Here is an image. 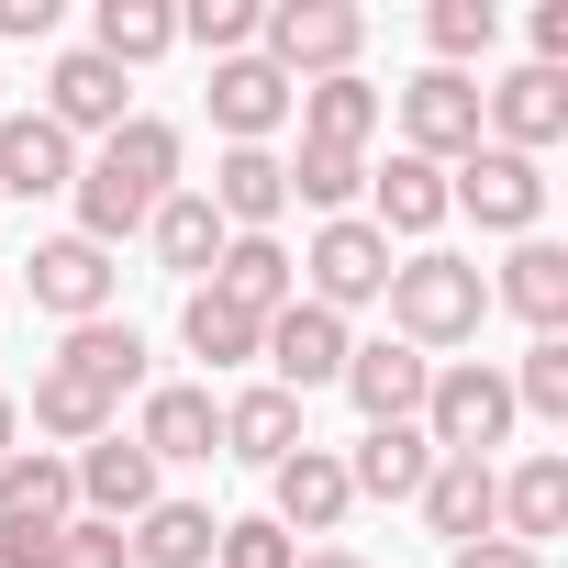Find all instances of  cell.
Here are the masks:
<instances>
[{
	"mask_svg": "<svg viewBox=\"0 0 568 568\" xmlns=\"http://www.w3.org/2000/svg\"><path fill=\"white\" fill-rule=\"evenodd\" d=\"M57 568H134V546H123V524H90V513H68V535H57Z\"/></svg>",
	"mask_w": 568,
	"mask_h": 568,
	"instance_id": "obj_39",
	"label": "cell"
},
{
	"mask_svg": "<svg viewBox=\"0 0 568 568\" xmlns=\"http://www.w3.org/2000/svg\"><path fill=\"white\" fill-rule=\"evenodd\" d=\"M346 513H357V490H346V457L335 446H291V457L267 468V524L291 535V546L302 535H335Z\"/></svg>",
	"mask_w": 568,
	"mask_h": 568,
	"instance_id": "obj_13",
	"label": "cell"
},
{
	"mask_svg": "<svg viewBox=\"0 0 568 568\" xmlns=\"http://www.w3.org/2000/svg\"><path fill=\"white\" fill-rule=\"evenodd\" d=\"M291 267H302V302H324V313L346 324V313H368V302L390 291V234H379L368 212H335V223H313V245H302Z\"/></svg>",
	"mask_w": 568,
	"mask_h": 568,
	"instance_id": "obj_5",
	"label": "cell"
},
{
	"mask_svg": "<svg viewBox=\"0 0 568 568\" xmlns=\"http://www.w3.org/2000/svg\"><path fill=\"white\" fill-rule=\"evenodd\" d=\"M12 446H23V402H12V390H0V457H12Z\"/></svg>",
	"mask_w": 568,
	"mask_h": 568,
	"instance_id": "obj_44",
	"label": "cell"
},
{
	"mask_svg": "<svg viewBox=\"0 0 568 568\" xmlns=\"http://www.w3.org/2000/svg\"><path fill=\"white\" fill-rule=\"evenodd\" d=\"M302 568H368L357 546H302Z\"/></svg>",
	"mask_w": 568,
	"mask_h": 568,
	"instance_id": "obj_43",
	"label": "cell"
},
{
	"mask_svg": "<svg viewBox=\"0 0 568 568\" xmlns=\"http://www.w3.org/2000/svg\"><path fill=\"white\" fill-rule=\"evenodd\" d=\"M291 112H302V145H346V156H368L390 90H368V79H313V90H291Z\"/></svg>",
	"mask_w": 568,
	"mask_h": 568,
	"instance_id": "obj_29",
	"label": "cell"
},
{
	"mask_svg": "<svg viewBox=\"0 0 568 568\" xmlns=\"http://www.w3.org/2000/svg\"><path fill=\"white\" fill-rule=\"evenodd\" d=\"M379 313H390V335H402L413 357H457V346H479V324H490V278H479V256L413 245V256H390Z\"/></svg>",
	"mask_w": 568,
	"mask_h": 568,
	"instance_id": "obj_2",
	"label": "cell"
},
{
	"mask_svg": "<svg viewBox=\"0 0 568 568\" xmlns=\"http://www.w3.org/2000/svg\"><path fill=\"white\" fill-rule=\"evenodd\" d=\"M23 424H34V435H45L57 457H79V446H101V435H112L123 413H112V402H101L90 379H68V368H34V402H23Z\"/></svg>",
	"mask_w": 568,
	"mask_h": 568,
	"instance_id": "obj_30",
	"label": "cell"
},
{
	"mask_svg": "<svg viewBox=\"0 0 568 568\" xmlns=\"http://www.w3.org/2000/svg\"><path fill=\"white\" fill-rule=\"evenodd\" d=\"M524 68H568V0H535V57Z\"/></svg>",
	"mask_w": 568,
	"mask_h": 568,
	"instance_id": "obj_42",
	"label": "cell"
},
{
	"mask_svg": "<svg viewBox=\"0 0 568 568\" xmlns=\"http://www.w3.org/2000/svg\"><path fill=\"white\" fill-rule=\"evenodd\" d=\"M490 302H501V313H524L535 335H568V245L524 234V245L501 256V278H490Z\"/></svg>",
	"mask_w": 568,
	"mask_h": 568,
	"instance_id": "obj_24",
	"label": "cell"
},
{
	"mask_svg": "<svg viewBox=\"0 0 568 568\" xmlns=\"http://www.w3.org/2000/svg\"><path fill=\"white\" fill-rule=\"evenodd\" d=\"M145 245H156V267L168 278H190V291H201V278H212V256H223V212L179 179L168 201H156V223H145Z\"/></svg>",
	"mask_w": 568,
	"mask_h": 568,
	"instance_id": "obj_28",
	"label": "cell"
},
{
	"mask_svg": "<svg viewBox=\"0 0 568 568\" xmlns=\"http://www.w3.org/2000/svg\"><path fill=\"white\" fill-rule=\"evenodd\" d=\"M201 291H223L234 313H291L302 302V267H291V245H278V234H223V256H212V278H201Z\"/></svg>",
	"mask_w": 568,
	"mask_h": 568,
	"instance_id": "obj_16",
	"label": "cell"
},
{
	"mask_svg": "<svg viewBox=\"0 0 568 568\" xmlns=\"http://www.w3.org/2000/svg\"><path fill=\"white\" fill-rule=\"evenodd\" d=\"M0 291H12V267H0Z\"/></svg>",
	"mask_w": 568,
	"mask_h": 568,
	"instance_id": "obj_45",
	"label": "cell"
},
{
	"mask_svg": "<svg viewBox=\"0 0 568 568\" xmlns=\"http://www.w3.org/2000/svg\"><path fill=\"white\" fill-rule=\"evenodd\" d=\"M424 468H435L424 424H368V435L346 446V490H357V501H413V490H424Z\"/></svg>",
	"mask_w": 568,
	"mask_h": 568,
	"instance_id": "obj_26",
	"label": "cell"
},
{
	"mask_svg": "<svg viewBox=\"0 0 568 568\" xmlns=\"http://www.w3.org/2000/svg\"><path fill=\"white\" fill-rule=\"evenodd\" d=\"M23 291H34V313H57V324H101V313L123 302V267H112V245H90V234H45V245L23 256Z\"/></svg>",
	"mask_w": 568,
	"mask_h": 568,
	"instance_id": "obj_9",
	"label": "cell"
},
{
	"mask_svg": "<svg viewBox=\"0 0 568 568\" xmlns=\"http://www.w3.org/2000/svg\"><path fill=\"white\" fill-rule=\"evenodd\" d=\"M346 324L324 313V302H291V313H267V335H256V368H267V390H291V402H313V390H335L346 379Z\"/></svg>",
	"mask_w": 568,
	"mask_h": 568,
	"instance_id": "obj_10",
	"label": "cell"
},
{
	"mask_svg": "<svg viewBox=\"0 0 568 568\" xmlns=\"http://www.w3.org/2000/svg\"><path fill=\"white\" fill-rule=\"evenodd\" d=\"M79 490H68V457L57 446H12L0 457V524H68Z\"/></svg>",
	"mask_w": 568,
	"mask_h": 568,
	"instance_id": "obj_32",
	"label": "cell"
},
{
	"mask_svg": "<svg viewBox=\"0 0 568 568\" xmlns=\"http://www.w3.org/2000/svg\"><path fill=\"white\" fill-rule=\"evenodd\" d=\"M256 335H267V324L234 313L223 291H190V302H179V346H190L201 368H256Z\"/></svg>",
	"mask_w": 568,
	"mask_h": 568,
	"instance_id": "obj_33",
	"label": "cell"
},
{
	"mask_svg": "<svg viewBox=\"0 0 568 568\" xmlns=\"http://www.w3.org/2000/svg\"><path fill=\"white\" fill-rule=\"evenodd\" d=\"M501 379H513V413L568 424V335H535V346H524V368H501Z\"/></svg>",
	"mask_w": 568,
	"mask_h": 568,
	"instance_id": "obj_37",
	"label": "cell"
},
{
	"mask_svg": "<svg viewBox=\"0 0 568 568\" xmlns=\"http://www.w3.org/2000/svg\"><path fill=\"white\" fill-rule=\"evenodd\" d=\"M479 145L546 168V145H568V68H501L479 90Z\"/></svg>",
	"mask_w": 568,
	"mask_h": 568,
	"instance_id": "obj_7",
	"label": "cell"
},
{
	"mask_svg": "<svg viewBox=\"0 0 568 568\" xmlns=\"http://www.w3.org/2000/svg\"><path fill=\"white\" fill-rule=\"evenodd\" d=\"M390 101H402V156H424V168L479 156V79H457V68H413Z\"/></svg>",
	"mask_w": 568,
	"mask_h": 568,
	"instance_id": "obj_8",
	"label": "cell"
},
{
	"mask_svg": "<svg viewBox=\"0 0 568 568\" xmlns=\"http://www.w3.org/2000/svg\"><path fill=\"white\" fill-rule=\"evenodd\" d=\"M256 23H267V0H179V45H201L212 68L256 57Z\"/></svg>",
	"mask_w": 568,
	"mask_h": 568,
	"instance_id": "obj_35",
	"label": "cell"
},
{
	"mask_svg": "<svg viewBox=\"0 0 568 568\" xmlns=\"http://www.w3.org/2000/svg\"><path fill=\"white\" fill-rule=\"evenodd\" d=\"M179 156H190V145H179V123H156V112H134L123 134H101V145L79 156V190H68V201H79V234H90V245L145 234L156 201L179 190Z\"/></svg>",
	"mask_w": 568,
	"mask_h": 568,
	"instance_id": "obj_1",
	"label": "cell"
},
{
	"mask_svg": "<svg viewBox=\"0 0 568 568\" xmlns=\"http://www.w3.org/2000/svg\"><path fill=\"white\" fill-rule=\"evenodd\" d=\"M57 34V0H0V45H45Z\"/></svg>",
	"mask_w": 568,
	"mask_h": 568,
	"instance_id": "obj_41",
	"label": "cell"
},
{
	"mask_svg": "<svg viewBox=\"0 0 568 568\" xmlns=\"http://www.w3.org/2000/svg\"><path fill=\"white\" fill-rule=\"evenodd\" d=\"M201 201L223 212V234H278V212H291V168H278V145H223V168H212Z\"/></svg>",
	"mask_w": 568,
	"mask_h": 568,
	"instance_id": "obj_18",
	"label": "cell"
},
{
	"mask_svg": "<svg viewBox=\"0 0 568 568\" xmlns=\"http://www.w3.org/2000/svg\"><path fill=\"white\" fill-rule=\"evenodd\" d=\"M256 57L291 79V90H313V79H357V57H368V12H357V0H267Z\"/></svg>",
	"mask_w": 568,
	"mask_h": 568,
	"instance_id": "obj_4",
	"label": "cell"
},
{
	"mask_svg": "<svg viewBox=\"0 0 568 568\" xmlns=\"http://www.w3.org/2000/svg\"><path fill=\"white\" fill-rule=\"evenodd\" d=\"M278 168H291V201H313L324 223L368 201V156H346V145H302V156H278Z\"/></svg>",
	"mask_w": 568,
	"mask_h": 568,
	"instance_id": "obj_34",
	"label": "cell"
},
{
	"mask_svg": "<svg viewBox=\"0 0 568 568\" xmlns=\"http://www.w3.org/2000/svg\"><path fill=\"white\" fill-rule=\"evenodd\" d=\"M68 490H79V513H90V524H134V513L156 501V457L112 424L101 446H79V457H68Z\"/></svg>",
	"mask_w": 568,
	"mask_h": 568,
	"instance_id": "obj_15",
	"label": "cell"
},
{
	"mask_svg": "<svg viewBox=\"0 0 568 568\" xmlns=\"http://www.w3.org/2000/svg\"><path fill=\"white\" fill-rule=\"evenodd\" d=\"M168 45H179V0H101V12H90V57H112L123 79L156 68Z\"/></svg>",
	"mask_w": 568,
	"mask_h": 568,
	"instance_id": "obj_31",
	"label": "cell"
},
{
	"mask_svg": "<svg viewBox=\"0 0 568 568\" xmlns=\"http://www.w3.org/2000/svg\"><path fill=\"white\" fill-rule=\"evenodd\" d=\"M368 223H379L390 245H424V234L446 223V168H424V156L368 168Z\"/></svg>",
	"mask_w": 568,
	"mask_h": 568,
	"instance_id": "obj_25",
	"label": "cell"
},
{
	"mask_svg": "<svg viewBox=\"0 0 568 568\" xmlns=\"http://www.w3.org/2000/svg\"><path fill=\"white\" fill-rule=\"evenodd\" d=\"M424 45H435V68H479L490 45H501V12H490V0H435V12H424Z\"/></svg>",
	"mask_w": 568,
	"mask_h": 568,
	"instance_id": "obj_36",
	"label": "cell"
},
{
	"mask_svg": "<svg viewBox=\"0 0 568 568\" xmlns=\"http://www.w3.org/2000/svg\"><path fill=\"white\" fill-rule=\"evenodd\" d=\"M134 446H145L156 468H212V457H223V402H212V379H156L145 413H134Z\"/></svg>",
	"mask_w": 568,
	"mask_h": 568,
	"instance_id": "obj_12",
	"label": "cell"
},
{
	"mask_svg": "<svg viewBox=\"0 0 568 568\" xmlns=\"http://www.w3.org/2000/svg\"><path fill=\"white\" fill-rule=\"evenodd\" d=\"M79 190V145L45 112H0V201H57Z\"/></svg>",
	"mask_w": 568,
	"mask_h": 568,
	"instance_id": "obj_20",
	"label": "cell"
},
{
	"mask_svg": "<svg viewBox=\"0 0 568 568\" xmlns=\"http://www.w3.org/2000/svg\"><path fill=\"white\" fill-rule=\"evenodd\" d=\"M45 123H57L68 145H79V134L101 145V134H123V123H134V79H123L112 57H90V45H68V57L45 68Z\"/></svg>",
	"mask_w": 568,
	"mask_h": 568,
	"instance_id": "obj_11",
	"label": "cell"
},
{
	"mask_svg": "<svg viewBox=\"0 0 568 568\" xmlns=\"http://www.w3.org/2000/svg\"><path fill=\"white\" fill-rule=\"evenodd\" d=\"M212 568H302V546L278 535L267 513H245V524H223V546H212Z\"/></svg>",
	"mask_w": 568,
	"mask_h": 568,
	"instance_id": "obj_38",
	"label": "cell"
},
{
	"mask_svg": "<svg viewBox=\"0 0 568 568\" xmlns=\"http://www.w3.org/2000/svg\"><path fill=\"white\" fill-rule=\"evenodd\" d=\"M424 446L435 457H490V446H513V379L490 368V357H435V379H424Z\"/></svg>",
	"mask_w": 568,
	"mask_h": 568,
	"instance_id": "obj_3",
	"label": "cell"
},
{
	"mask_svg": "<svg viewBox=\"0 0 568 568\" xmlns=\"http://www.w3.org/2000/svg\"><path fill=\"white\" fill-rule=\"evenodd\" d=\"M446 212H468L479 234H546V168L535 156H501V145H479V156H457L446 168Z\"/></svg>",
	"mask_w": 568,
	"mask_h": 568,
	"instance_id": "obj_6",
	"label": "cell"
},
{
	"mask_svg": "<svg viewBox=\"0 0 568 568\" xmlns=\"http://www.w3.org/2000/svg\"><path fill=\"white\" fill-rule=\"evenodd\" d=\"M291 446H313V435H302V402H291V390L245 379V390L223 402V457H245V468H278Z\"/></svg>",
	"mask_w": 568,
	"mask_h": 568,
	"instance_id": "obj_27",
	"label": "cell"
},
{
	"mask_svg": "<svg viewBox=\"0 0 568 568\" xmlns=\"http://www.w3.org/2000/svg\"><path fill=\"white\" fill-rule=\"evenodd\" d=\"M123 546H134V568H212V546H223V513H212V501H179V490H156V501L123 524Z\"/></svg>",
	"mask_w": 568,
	"mask_h": 568,
	"instance_id": "obj_23",
	"label": "cell"
},
{
	"mask_svg": "<svg viewBox=\"0 0 568 568\" xmlns=\"http://www.w3.org/2000/svg\"><path fill=\"white\" fill-rule=\"evenodd\" d=\"M490 535H513V546H535V557H546V535H568V457H557V446H535L524 468H501Z\"/></svg>",
	"mask_w": 568,
	"mask_h": 568,
	"instance_id": "obj_22",
	"label": "cell"
},
{
	"mask_svg": "<svg viewBox=\"0 0 568 568\" xmlns=\"http://www.w3.org/2000/svg\"><path fill=\"white\" fill-rule=\"evenodd\" d=\"M446 568H546V557L513 546V535H479V546H446Z\"/></svg>",
	"mask_w": 568,
	"mask_h": 568,
	"instance_id": "obj_40",
	"label": "cell"
},
{
	"mask_svg": "<svg viewBox=\"0 0 568 568\" xmlns=\"http://www.w3.org/2000/svg\"><path fill=\"white\" fill-rule=\"evenodd\" d=\"M424 379H435V357H413L402 335H368V346H346V402H357V424H413L424 413Z\"/></svg>",
	"mask_w": 568,
	"mask_h": 568,
	"instance_id": "obj_14",
	"label": "cell"
},
{
	"mask_svg": "<svg viewBox=\"0 0 568 568\" xmlns=\"http://www.w3.org/2000/svg\"><path fill=\"white\" fill-rule=\"evenodd\" d=\"M201 101H212V134H223V145H267L278 123H291V79H278L267 57H223Z\"/></svg>",
	"mask_w": 568,
	"mask_h": 568,
	"instance_id": "obj_17",
	"label": "cell"
},
{
	"mask_svg": "<svg viewBox=\"0 0 568 568\" xmlns=\"http://www.w3.org/2000/svg\"><path fill=\"white\" fill-rule=\"evenodd\" d=\"M413 513H424L446 546H479L490 513H501V468H490V457H435L424 490H413Z\"/></svg>",
	"mask_w": 568,
	"mask_h": 568,
	"instance_id": "obj_19",
	"label": "cell"
},
{
	"mask_svg": "<svg viewBox=\"0 0 568 568\" xmlns=\"http://www.w3.org/2000/svg\"><path fill=\"white\" fill-rule=\"evenodd\" d=\"M45 368H68V379H90V390H101V402L123 413V402L145 390V335H134L123 313H101V324H68V346H57Z\"/></svg>",
	"mask_w": 568,
	"mask_h": 568,
	"instance_id": "obj_21",
	"label": "cell"
}]
</instances>
